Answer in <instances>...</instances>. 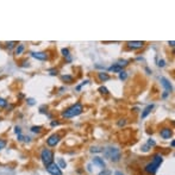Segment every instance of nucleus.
I'll return each instance as SVG.
<instances>
[{
    "instance_id": "1",
    "label": "nucleus",
    "mask_w": 175,
    "mask_h": 175,
    "mask_svg": "<svg viewBox=\"0 0 175 175\" xmlns=\"http://www.w3.org/2000/svg\"><path fill=\"white\" fill-rule=\"evenodd\" d=\"M82 111H83L82 104H81V102H76L73 106H70V107H68L67 110H64V111L62 112V117H63V118H73V117H76V116L81 115Z\"/></svg>"
},
{
    "instance_id": "2",
    "label": "nucleus",
    "mask_w": 175,
    "mask_h": 175,
    "mask_svg": "<svg viewBox=\"0 0 175 175\" xmlns=\"http://www.w3.org/2000/svg\"><path fill=\"white\" fill-rule=\"evenodd\" d=\"M163 162V157H162L160 154H155L154 157H153V161L148 163L145 167H144V170L149 173V174H155L157 168L161 166V163Z\"/></svg>"
},
{
    "instance_id": "3",
    "label": "nucleus",
    "mask_w": 175,
    "mask_h": 175,
    "mask_svg": "<svg viewBox=\"0 0 175 175\" xmlns=\"http://www.w3.org/2000/svg\"><path fill=\"white\" fill-rule=\"evenodd\" d=\"M104 156L106 158H110L112 162H119L120 161V157H121V154H120V150L118 148H115V147H108V148H105L104 149Z\"/></svg>"
},
{
    "instance_id": "4",
    "label": "nucleus",
    "mask_w": 175,
    "mask_h": 175,
    "mask_svg": "<svg viewBox=\"0 0 175 175\" xmlns=\"http://www.w3.org/2000/svg\"><path fill=\"white\" fill-rule=\"evenodd\" d=\"M40 158H42V162L47 167L50 163L54 162V153L50 149H47V148L42 149V151H40Z\"/></svg>"
},
{
    "instance_id": "5",
    "label": "nucleus",
    "mask_w": 175,
    "mask_h": 175,
    "mask_svg": "<svg viewBox=\"0 0 175 175\" xmlns=\"http://www.w3.org/2000/svg\"><path fill=\"white\" fill-rule=\"evenodd\" d=\"M47 172L50 173L51 175H62V170L61 168L56 164V163H50L49 166H47Z\"/></svg>"
},
{
    "instance_id": "6",
    "label": "nucleus",
    "mask_w": 175,
    "mask_h": 175,
    "mask_svg": "<svg viewBox=\"0 0 175 175\" xmlns=\"http://www.w3.org/2000/svg\"><path fill=\"white\" fill-rule=\"evenodd\" d=\"M160 81H161V85L164 87V89H166V93L170 94V93L173 92V86H172V83L169 82V80L166 79V78H163V76H161V78H160Z\"/></svg>"
},
{
    "instance_id": "7",
    "label": "nucleus",
    "mask_w": 175,
    "mask_h": 175,
    "mask_svg": "<svg viewBox=\"0 0 175 175\" xmlns=\"http://www.w3.org/2000/svg\"><path fill=\"white\" fill-rule=\"evenodd\" d=\"M60 139H61L60 135H56V134H55V135H51L47 139V144L49 145V147H56V145L58 144Z\"/></svg>"
},
{
    "instance_id": "8",
    "label": "nucleus",
    "mask_w": 175,
    "mask_h": 175,
    "mask_svg": "<svg viewBox=\"0 0 175 175\" xmlns=\"http://www.w3.org/2000/svg\"><path fill=\"white\" fill-rule=\"evenodd\" d=\"M126 45H128V48L135 50V49H141L144 45V42H142V40H130V42L126 43Z\"/></svg>"
},
{
    "instance_id": "9",
    "label": "nucleus",
    "mask_w": 175,
    "mask_h": 175,
    "mask_svg": "<svg viewBox=\"0 0 175 175\" xmlns=\"http://www.w3.org/2000/svg\"><path fill=\"white\" fill-rule=\"evenodd\" d=\"M160 135H161L162 138L168 139V138H170V137L173 136V130L170 128H163V129H161V131H160Z\"/></svg>"
},
{
    "instance_id": "10",
    "label": "nucleus",
    "mask_w": 175,
    "mask_h": 175,
    "mask_svg": "<svg viewBox=\"0 0 175 175\" xmlns=\"http://www.w3.org/2000/svg\"><path fill=\"white\" fill-rule=\"evenodd\" d=\"M31 56L39 61H47L48 60V54L47 53H31Z\"/></svg>"
},
{
    "instance_id": "11",
    "label": "nucleus",
    "mask_w": 175,
    "mask_h": 175,
    "mask_svg": "<svg viewBox=\"0 0 175 175\" xmlns=\"http://www.w3.org/2000/svg\"><path fill=\"white\" fill-rule=\"evenodd\" d=\"M93 163L97 164V166H99V167L102 168V169H105V167H106V163H105V161H104V158L98 157V156H95L94 158H93Z\"/></svg>"
},
{
    "instance_id": "12",
    "label": "nucleus",
    "mask_w": 175,
    "mask_h": 175,
    "mask_svg": "<svg viewBox=\"0 0 175 175\" xmlns=\"http://www.w3.org/2000/svg\"><path fill=\"white\" fill-rule=\"evenodd\" d=\"M153 108H154V104H151V105H148L147 107L144 108V111L142 112V118H147V117H148V116L151 113Z\"/></svg>"
},
{
    "instance_id": "13",
    "label": "nucleus",
    "mask_w": 175,
    "mask_h": 175,
    "mask_svg": "<svg viewBox=\"0 0 175 175\" xmlns=\"http://www.w3.org/2000/svg\"><path fill=\"white\" fill-rule=\"evenodd\" d=\"M98 78H99V80H100L101 82L110 80V75H108L107 73H104V72H100V73H98Z\"/></svg>"
},
{
    "instance_id": "14",
    "label": "nucleus",
    "mask_w": 175,
    "mask_h": 175,
    "mask_svg": "<svg viewBox=\"0 0 175 175\" xmlns=\"http://www.w3.org/2000/svg\"><path fill=\"white\" fill-rule=\"evenodd\" d=\"M108 70H110V72H113V73H120L121 70H123V68L121 67H119V66H118V64H113V66H111V67L108 68Z\"/></svg>"
},
{
    "instance_id": "15",
    "label": "nucleus",
    "mask_w": 175,
    "mask_h": 175,
    "mask_svg": "<svg viewBox=\"0 0 175 175\" xmlns=\"http://www.w3.org/2000/svg\"><path fill=\"white\" fill-rule=\"evenodd\" d=\"M25 50V45L24 44H18L17 47H16V50H14V54L16 55H20L23 51Z\"/></svg>"
},
{
    "instance_id": "16",
    "label": "nucleus",
    "mask_w": 175,
    "mask_h": 175,
    "mask_svg": "<svg viewBox=\"0 0 175 175\" xmlns=\"http://www.w3.org/2000/svg\"><path fill=\"white\" fill-rule=\"evenodd\" d=\"M61 79H62V81H66L68 83H72V82L74 81V78H73L72 75H62Z\"/></svg>"
},
{
    "instance_id": "17",
    "label": "nucleus",
    "mask_w": 175,
    "mask_h": 175,
    "mask_svg": "<svg viewBox=\"0 0 175 175\" xmlns=\"http://www.w3.org/2000/svg\"><path fill=\"white\" fill-rule=\"evenodd\" d=\"M116 64H118V66H119V67H126V66H128L129 64V62L126 60H120V61H118V62H117V63H116Z\"/></svg>"
},
{
    "instance_id": "18",
    "label": "nucleus",
    "mask_w": 175,
    "mask_h": 175,
    "mask_svg": "<svg viewBox=\"0 0 175 175\" xmlns=\"http://www.w3.org/2000/svg\"><path fill=\"white\" fill-rule=\"evenodd\" d=\"M31 132H34V134H40L42 132V126H32L31 128Z\"/></svg>"
},
{
    "instance_id": "19",
    "label": "nucleus",
    "mask_w": 175,
    "mask_h": 175,
    "mask_svg": "<svg viewBox=\"0 0 175 175\" xmlns=\"http://www.w3.org/2000/svg\"><path fill=\"white\" fill-rule=\"evenodd\" d=\"M126 78H128V73L124 72V70H121L120 73H119V80L124 81V80H126Z\"/></svg>"
},
{
    "instance_id": "20",
    "label": "nucleus",
    "mask_w": 175,
    "mask_h": 175,
    "mask_svg": "<svg viewBox=\"0 0 175 175\" xmlns=\"http://www.w3.org/2000/svg\"><path fill=\"white\" fill-rule=\"evenodd\" d=\"M117 124H118V126H119V128L125 126V125H126V118H121V119H119Z\"/></svg>"
},
{
    "instance_id": "21",
    "label": "nucleus",
    "mask_w": 175,
    "mask_h": 175,
    "mask_svg": "<svg viewBox=\"0 0 175 175\" xmlns=\"http://www.w3.org/2000/svg\"><path fill=\"white\" fill-rule=\"evenodd\" d=\"M98 91H99V92H100L101 94H108V93H110V92H108V89L106 87H105V86H101V87H99V89H98Z\"/></svg>"
},
{
    "instance_id": "22",
    "label": "nucleus",
    "mask_w": 175,
    "mask_h": 175,
    "mask_svg": "<svg viewBox=\"0 0 175 175\" xmlns=\"http://www.w3.org/2000/svg\"><path fill=\"white\" fill-rule=\"evenodd\" d=\"M104 149L102 148H99V147H92L91 148V153H102Z\"/></svg>"
},
{
    "instance_id": "23",
    "label": "nucleus",
    "mask_w": 175,
    "mask_h": 175,
    "mask_svg": "<svg viewBox=\"0 0 175 175\" xmlns=\"http://www.w3.org/2000/svg\"><path fill=\"white\" fill-rule=\"evenodd\" d=\"M57 166H58L61 169H63V168L67 167V164H66V162L63 161V158H58V164H57Z\"/></svg>"
},
{
    "instance_id": "24",
    "label": "nucleus",
    "mask_w": 175,
    "mask_h": 175,
    "mask_svg": "<svg viewBox=\"0 0 175 175\" xmlns=\"http://www.w3.org/2000/svg\"><path fill=\"white\" fill-rule=\"evenodd\" d=\"M6 144H7L6 139H4V138H0V151H1L2 149H5Z\"/></svg>"
},
{
    "instance_id": "25",
    "label": "nucleus",
    "mask_w": 175,
    "mask_h": 175,
    "mask_svg": "<svg viewBox=\"0 0 175 175\" xmlns=\"http://www.w3.org/2000/svg\"><path fill=\"white\" fill-rule=\"evenodd\" d=\"M17 44V42H7L6 43V48L8 50H11L12 48H14V45Z\"/></svg>"
},
{
    "instance_id": "26",
    "label": "nucleus",
    "mask_w": 175,
    "mask_h": 175,
    "mask_svg": "<svg viewBox=\"0 0 175 175\" xmlns=\"http://www.w3.org/2000/svg\"><path fill=\"white\" fill-rule=\"evenodd\" d=\"M6 106H7V101L4 98H0V107L4 108V107H6Z\"/></svg>"
},
{
    "instance_id": "27",
    "label": "nucleus",
    "mask_w": 175,
    "mask_h": 175,
    "mask_svg": "<svg viewBox=\"0 0 175 175\" xmlns=\"http://www.w3.org/2000/svg\"><path fill=\"white\" fill-rule=\"evenodd\" d=\"M62 55L66 56V57H69V49L68 48H63L62 49Z\"/></svg>"
},
{
    "instance_id": "28",
    "label": "nucleus",
    "mask_w": 175,
    "mask_h": 175,
    "mask_svg": "<svg viewBox=\"0 0 175 175\" xmlns=\"http://www.w3.org/2000/svg\"><path fill=\"white\" fill-rule=\"evenodd\" d=\"M147 145H149V147H155V145H156V142L154 141V139H151V138H149V139H148V143H147Z\"/></svg>"
},
{
    "instance_id": "29",
    "label": "nucleus",
    "mask_w": 175,
    "mask_h": 175,
    "mask_svg": "<svg viewBox=\"0 0 175 175\" xmlns=\"http://www.w3.org/2000/svg\"><path fill=\"white\" fill-rule=\"evenodd\" d=\"M157 66H158V67H164V66H166V62H164V60H158V62H157Z\"/></svg>"
},
{
    "instance_id": "30",
    "label": "nucleus",
    "mask_w": 175,
    "mask_h": 175,
    "mask_svg": "<svg viewBox=\"0 0 175 175\" xmlns=\"http://www.w3.org/2000/svg\"><path fill=\"white\" fill-rule=\"evenodd\" d=\"M149 148H150L149 145H147V144H144V145L142 147V151H144V153H148V151H149Z\"/></svg>"
},
{
    "instance_id": "31",
    "label": "nucleus",
    "mask_w": 175,
    "mask_h": 175,
    "mask_svg": "<svg viewBox=\"0 0 175 175\" xmlns=\"http://www.w3.org/2000/svg\"><path fill=\"white\" fill-rule=\"evenodd\" d=\"M14 132H16V134H17L18 136L21 135V130H20L19 126H16V128H14Z\"/></svg>"
},
{
    "instance_id": "32",
    "label": "nucleus",
    "mask_w": 175,
    "mask_h": 175,
    "mask_svg": "<svg viewBox=\"0 0 175 175\" xmlns=\"http://www.w3.org/2000/svg\"><path fill=\"white\" fill-rule=\"evenodd\" d=\"M27 104H29V105H34V104H35V100L32 99V98H30V99H27Z\"/></svg>"
},
{
    "instance_id": "33",
    "label": "nucleus",
    "mask_w": 175,
    "mask_h": 175,
    "mask_svg": "<svg viewBox=\"0 0 175 175\" xmlns=\"http://www.w3.org/2000/svg\"><path fill=\"white\" fill-rule=\"evenodd\" d=\"M49 72H50L51 75H57V70H56V69H50Z\"/></svg>"
},
{
    "instance_id": "34",
    "label": "nucleus",
    "mask_w": 175,
    "mask_h": 175,
    "mask_svg": "<svg viewBox=\"0 0 175 175\" xmlns=\"http://www.w3.org/2000/svg\"><path fill=\"white\" fill-rule=\"evenodd\" d=\"M110 174H111L110 172H101V173H100L99 175H110Z\"/></svg>"
},
{
    "instance_id": "35",
    "label": "nucleus",
    "mask_w": 175,
    "mask_h": 175,
    "mask_svg": "<svg viewBox=\"0 0 175 175\" xmlns=\"http://www.w3.org/2000/svg\"><path fill=\"white\" fill-rule=\"evenodd\" d=\"M60 121H51V126H55V125H58Z\"/></svg>"
},
{
    "instance_id": "36",
    "label": "nucleus",
    "mask_w": 175,
    "mask_h": 175,
    "mask_svg": "<svg viewBox=\"0 0 175 175\" xmlns=\"http://www.w3.org/2000/svg\"><path fill=\"white\" fill-rule=\"evenodd\" d=\"M168 44H169V45H170V47H174V44H175V42H174V40H172V42H169Z\"/></svg>"
},
{
    "instance_id": "37",
    "label": "nucleus",
    "mask_w": 175,
    "mask_h": 175,
    "mask_svg": "<svg viewBox=\"0 0 175 175\" xmlns=\"http://www.w3.org/2000/svg\"><path fill=\"white\" fill-rule=\"evenodd\" d=\"M115 175H124V174H123V173H120V172H116Z\"/></svg>"
},
{
    "instance_id": "38",
    "label": "nucleus",
    "mask_w": 175,
    "mask_h": 175,
    "mask_svg": "<svg viewBox=\"0 0 175 175\" xmlns=\"http://www.w3.org/2000/svg\"><path fill=\"white\" fill-rule=\"evenodd\" d=\"M170 145H172V147L174 148V145H175V142H174V141H172V143H170Z\"/></svg>"
}]
</instances>
